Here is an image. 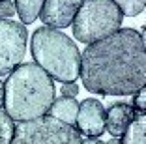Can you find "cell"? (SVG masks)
<instances>
[{"mask_svg": "<svg viewBox=\"0 0 146 144\" xmlns=\"http://www.w3.org/2000/svg\"><path fill=\"white\" fill-rule=\"evenodd\" d=\"M9 144H81V135L73 125L52 116L19 122Z\"/></svg>", "mask_w": 146, "mask_h": 144, "instance_id": "obj_5", "label": "cell"}, {"mask_svg": "<svg viewBox=\"0 0 146 144\" xmlns=\"http://www.w3.org/2000/svg\"><path fill=\"white\" fill-rule=\"evenodd\" d=\"M62 92V98H77V94H79V86L75 84V82H64L60 88Z\"/></svg>", "mask_w": 146, "mask_h": 144, "instance_id": "obj_17", "label": "cell"}, {"mask_svg": "<svg viewBox=\"0 0 146 144\" xmlns=\"http://www.w3.org/2000/svg\"><path fill=\"white\" fill-rule=\"evenodd\" d=\"M81 144H105V142H101L98 139H86V140H81Z\"/></svg>", "mask_w": 146, "mask_h": 144, "instance_id": "obj_19", "label": "cell"}, {"mask_svg": "<svg viewBox=\"0 0 146 144\" xmlns=\"http://www.w3.org/2000/svg\"><path fill=\"white\" fill-rule=\"evenodd\" d=\"M34 64L58 82H75L81 73V52L64 32L41 26L32 34Z\"/></svg>", "mask_w": 146, "mask_h": 144, "instance_id": "obj_3", "label": "cell"}, {"mask_svg": "<svg viewBox=\"0 0 146 144\" xmlns=\"http://www.w3.org/2000/svg\"><path fill=\"white\" fill-rule=\"evenodd\" d=\"M79 75L84 88L99 96H129L144 90V36L133 28H118L90 43L81 54Z\"/></svg>", "mask_w": 146, "mask_h": 144, "instance_id": "obj_1", "label": "cell"}, {"mask_svg": "<svg viewBox=\"0 0 146 144\" xmlns=\"http://www.w3.org/2000/svg\"><path fill=\"white\" fill-rule=\"evenodd\" d=\"M112 2L122 11V15H127V17H135V15L142 13L146 4V0H112Z\"/></svg>", "mask_w": 146, "mask_h": 144, "instance_id": "obj_13", "label": "cell"}, {"mask_svg": "<svg viewBox=\"0 0 146 144\" xmlns=\"http://www.w3.org/2000/svg\"><path fill=\"white\" fill-rule=\"evenodd\" d=\"M133 110L137 112V114H144V107H146V94L144 90H141V92L135 94V98H133Z\"/></svg>", "mask_w": 146, "mask_h": 144, "instance_id": "obj_15", "label": "cell"}, {"mask_svg": "<svg viewBox=\"0 0 146 144\" xmlns=\"http://www.w3.org/2000/svg\"><path fill=\"white\" fill-rule=\"evenodd\" d=\"M45 0H15V13L21 17V25H30L39 17Z\"/></svg>", "mask_w": 146, "mask_h": 144, "instance_id": "obj_11", "label": "cell"}, {"mask_svg": "<svg viewBox=\"0 0 146 144\" xmlns=\"http://www.w3.org/2000/svg\"><path fill=\"white\" fill-rule=\"evenodd\" d=\"M54 82L34 62L19 64L4 82V112L13 122L47 116L54 101Z\"/></svg>", "mask_w": 146, "mask_h": 144, "instance_id": "obj_2", "label": "cell"}, {"mask_svg": "<svg viewBox=\"0 0 146 144\" xmlns=\"http://www.w3.org/2000/svg\"><path fill=\"white\" fill-rule=\"evenodd\" d=\"M0 2H2V0H0Z\"/></svg>", "mask_w": 146, "mask_h": 144, "instance_id": "obj_21", "label": "cell"}, {"mask_svg": "<svg viewBox=\"0 0 146 144\" xmlns=\"http://www.w3.org/2000/svg\"><path fill=\"white\" fill-rule=\"evenodd\" d=\"M13 131H15V122L6 114L4 110H0V144L11 142Z\"/></svg>", "mask_w": 146, "mask_h": 144, "instance_id": "obj_14", "label": "cell"}, {"mask_svg": "<svg viewBox=\"0 0 146 144\" xmlns=\"http://www.w3.org/2000/svg\"><path fill=\"white\" fill-rule=\"evenodd\" d=\"M77 131L82 135L98 139L105 133V109L103 105L94 98H88L79 105L77 120H75Z\"/></svg>", "mask_w": 146, "mask_h": 144, "instance_id": "obj_7", "label": "cell"}, {"mask_svg": "<svg viewBox=\"0 0 146 144\" xmlns=\"http://www.w3.org/2000/svg\"><path fill=\"white\" fill-rule=\"evenodd\" d=\"M137 112L133 107L124 101H116L105 110V131H109L112 137H122L129 123L135 120Z\"/></svg>", "mask_w": 146, "mask_h": 144, "instance_id": "obj_9", "label": "cell"}, {"mask_svg": "<svg viewBox=\"0 0 146 144\" xmlns=\"http://www.w3.org/2000/svg\"><path fill=\"white\" fill-rule=\"evenodd\" d=\"M77 110H79V103L73 98H58V99L52 101L49 112H51L52 118H56V120H60V122L68 123V125L75 127Z\"/></svg>", "mask_w": 146, "mask_h": 144, "instance_id": "obj_10", "label": "cell"}, {"mask_svg": "<svg viewBox=\"0 0 146 144\" xmlns=\"http://www.w3.org/2000/svg\"><path fill=\"white\" fill-rule=\"evenodd\" d=\"M79 6L81 0H45L39 17L49 28H66L73 23Z\"/></svg>", "mask_w": 146, "mask_h": 144, "instance_id": "obj_8", "label": "cell"}, {"mask_svg": "<svg viewBox=\"0 0 146 144\" xmlns=\"http://www.w3.org/2000/svg\"><path fill=\"white\" fill-rule=\"evenodd\" d=\"M26 26L21 23L0 19V77L9 75L23 62L28 41Z\"/></svg>", "mask_w": 146, "mask_h": 144, "instance_id": "obj_6", "label": "cell"}, {"mask_svg": "<svg viewBox=\"0 0 146 144\" xmlns=\"http://www.w3.org/2000/svg\"><path fill=\"white\" fill-rule=\"evenodd\" d=\"M107 144H122V140L118 139V137H114V139H111V140H109Z\"/></svg>", "mask_w": 146, "mask_h": 144, "instance_id": "obj_20", "label": "cell"}, {"mask_svg": "<svg viewBox=\"0 0 146 144\" xmlns=\"http://www.w3.org/2000/svg\"><path fill=\"white\" fill-rule=\"evenodd\" d=\"M124 15L112 0H81L73 17V36L81 43H90L111 36L120 28Z\"/></svg>", "mask_w": 146, "mask_h": 144, "instance_id": "obj_4", "label": "cell"}, {"mask_svg": "<svg viewBox=\"0 0 146 144\" xmlns=\"http://www.w3.org/2000/svg\"><path fill=\"white\" fill-rule=\"evenodd\" d=\"M15 15V4L11 0H2L0 2V19H9Z\"/></svg>", "mask_w": 146, "mask_h": 144, "instance_id": "obj_16", "label": "cell"}, {"mask_svg": "<svg viewBox=\"0 0 146 144\" xmlns=\"http://www.w3.org/2000/svg\"><path fill=\"white\" fill-rule=\"evenodd\" d=\"M4 107V82L0 81V110Z\"/></svg>", "mask_w": 146, "mask_h": 144, "instance_id": "obj_18", "label": "cell"}, {"mask_svg": "<svg viewBox=\"0 0 146 144\" xmlns=\"http://www.w3.org/2000/svg\"><path fill=\"white\" fill-rule=\"evenodd\" d=\"M122 144H146V118L144 114H137L124 133Z\"/></svg>", "mask_w": 146, "mask_h": 144, "instance_id": "obj_12", "label": "cell"}]
</instances>
